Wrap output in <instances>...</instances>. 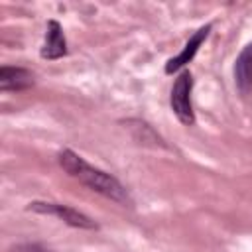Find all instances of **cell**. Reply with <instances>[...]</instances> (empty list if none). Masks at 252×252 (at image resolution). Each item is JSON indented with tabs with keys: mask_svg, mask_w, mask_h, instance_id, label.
I'll use <instances>...</instances> for the list:
<instances>
[{
	"mask_svg": "<svg viewBox=\"0 0 252 252\" xmlns=\"http://www.w3.org/2000/svg\"><path fill=\"white\" fill-rule=\"evenodd\" d=\"M67 53V41L63 35V30L59 22L51 20L47 24V33H45V43L41 47V57L45 59H59Z\"/></svg>",
	"mask_w": 252,
	"mask_h": 252,
	"instance_id": "obj_5",
	"label": "cell"
},
{
	"mask_svg": "<svg viewBox=\"0 0 252 252\" xmlns=\"http://www.w3.org/2000/svg\"><path fill=\"white\" fill-rule=\"evenodd\" d=\"M234 83L242 94L252 91V43H248L234 63Z\"/></svg>",
	"mask_w": 252,
	"mask_h": 252,
	"instance_id": "obj_6",
	"label": "cell"
},
{
	"mask_svg": "<svg viewBox=\"0 0 252 252\" xmlns=\"http://www.w3.org/2000/svg\"><path fill=\"white\" fill-rule=\"evenodd\" d=\"M59 165L75 179H79L83 185H87L89 189L104 195L106 199H112L116 203L122 205H130V195L126 193V189L120 185V181L93 165H89L81 156H77L71 150H63L59 152Z\"/></svg>",
	"mask_w": 252,
	"mask_h": 252,
	"instance_id": "obj_1",
	"label": "cell"
},
{
	"mask_svg": "<svg viewBox=\"0 0 252 252\" xmlns=\"http://www.w3.org/2000/svg\"><path fill=\"white\" fill-rule=\"evenodd\" d=\"M33 85V75L22 67H8L0 69V89L2 91H24Z\"/></svg>",
	"mask_w": 252,
	"mask_h": 252,
	"instance_id": "obj_7",
	"label": "cell"
},
{
	"mask_svg": "<svg viewBox=\"0 0 252 252\" xmlns=\"http://www.w3.org/2000/svg\"><path fill=\"white\" fill-rule=\"evenodd\" d=\"M209 32H211V24H207V26H205V28H201V30H197V32L189 37V41L185 43L183 51H181L177 57H173V59H169V61H167V65H165V73H173V71H177V69L185 67V65L195 57L197 49H199V47H201V43L207 39Z\"/></svg>",
	"mask_w": 252,
	"mask_h": 252,
	"instance_id": "obj_4",
	"label": "cell"
},
{
	"mask_svg": "<svg viewBox=\"0 0 252 252\" xmlns=\"http://www.w3.org/2000/svg\"><path fill=\"white\" fill-rule=\"evenodd\" d=\"M191 89H193V77L189 71H183L175 79L173 89H171V98H169L175 116L185 126H191L195 122V114H193V106H191Z\"/></svg>",
	"mask_w": 252,
	"mask_h": 252,
	"instance_id": "obj_2",
	"label": "cell"
},
{
	"mask_svg": "<svg viewBox=\"0 0 252 252\" xmlns=\"http://www.w3.org/2000/svg\"><path fill=\"white\" fill-rule=\"evenodd\" d=\"M28 209L30 211H35V213H41V215H53V217L61 219L63 222H67V224H71L75 228H89V230L96 228V222L91 217H87L85 213H81V211H77V209H73L69 205L33 201V203H30Z\"/></svg>",
	"mask_w": 252,
	"mask_h": 252,
	"instance_id": "obj_3",
	"label": "cell"
}]
</instances>
